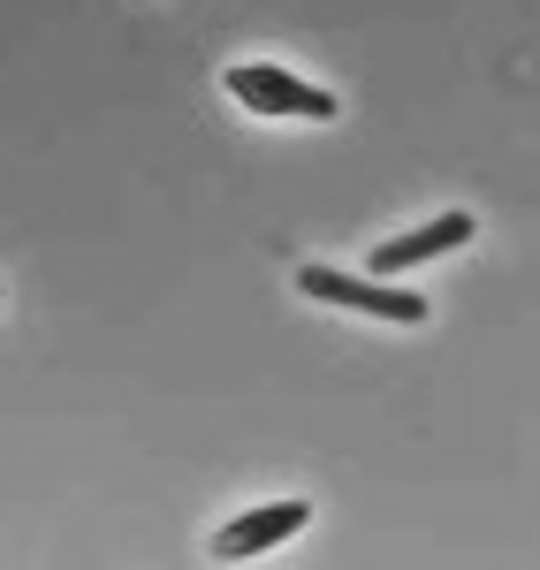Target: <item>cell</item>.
<instances>
[{
  "label": "cell",
  "mask_w": 540,
  "mask_h": 570,
  "mask_svg": "<svg viewBox=\"0 0 540 570\" xmlns=\"http://www.w3.org/2000/svg\"><path fill=\"white\" fill-rule=\"evenodd\" d=\"M222 91L244 107V115H267V122H335V91L327 85H305L297 69L282 61H228L222 69Z\"/></svg>",
  "instance_id": "1"
},
{
  "label": "cell",
  "mask_w": 540,
  "mask_h": 570,
  "mask_svg": "<svg viewBox=\"0 0 540 570\" xmlns=\"http://www.w3.org/2000/svg\"><path fill=\"white\" fill-rule=\"evenodd\" d=\"M297 289L313 305H343V312H365V320H389V327H419L434 312L419 289H389L381 274H343V266H320V259L297 266Z\"/></svg>",
  "instance_id": "2"
},
{
  "label": "cell",
  "mask_w": 540,
  "mask_h": 570,
  "mask_svg": "<svg viewBox=\"0 0 540 570\" xmlns=\"http://www.w3.org/2000/svg\"><path fill=\"white\" fill-rule=\"evenodd\" d=\"M305 525H313V502H305V494H282V502H259V510L228 518L206 548H214V563H252V556H267L282 540H297Z\"/></svg>",
  "instance_id": "3"
},
{
  "label": "cell",
  "mask_w": 540,
  "mask_h": 570,
  "mask_svg": "<svg viewBox=\"0 0 540 570\" xmlns=\"http://www.w3.org/2000/svg\"><path fill=\"white\" fill-rule=\"evenodd\" d=\"M480 236V220L472 214H434L426 228H404V236H389V244H373V259H365V274H411V266H426V259H450V252H464Z\"/></svg>",
  "instance_id": "4"
}]
</instances>
